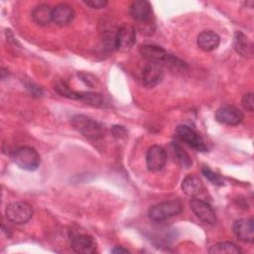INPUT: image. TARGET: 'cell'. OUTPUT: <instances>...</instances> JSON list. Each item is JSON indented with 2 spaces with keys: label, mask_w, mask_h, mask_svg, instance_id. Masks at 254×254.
Segmentation results:
<instances>
[{
  "label": "cell",
  "mask_w": 254,
  "mask_h": 254,
  "mask_svg": "<svg viewBox=\"0 0 254 254\" xmlns=\"http://www.w3.org/2000/svg\"><path fill=\"white\" fill-rule=\"evenodd\" d=\"M209 253H227V254H240L242 251L240 248L233 242L229 241H223L218 242L214 245H212L208 249Z\"/></svg>",
  "instance_id": "7402d4cb"
},
{
  "label": "cell",
  "mask_w": 254,
  "mask_h": 254,
  "mask_svg": "<svg viewBox=\"0 0 254 254\" xmlns=\"http://www.w3.org/2000/svg\"><path fill=\"white\" fill-rule=\"evenodd\" d=\"M140 54L143 58L151 63H156L161 64L162 63L168 64L171 55H169L163 48L156 45H144L140 48ZM162 65V64H161Z\"/></svg>",
  "instance_id": "4fadbf2b"
},
{
  "label": "cell",
  "mask_w": 254,
  "mask_h": 254,
  "mask_svg": "<svg viewBox=\"0 0 254 254\" xmlns=\"http://www.w3.org/2000/svg\"><path fill=\"white\" fill-rule=\"evenodd\" d=\"M233 48L242 57H252L253 45L250 39L240 31L235 32L233 38Z\"/></svg>",
  "instance_id": "e0dca14e"
},
{
  "label": "cell",
  "mask_w": 254,
  "mask_h": 254,
  "mask_svg": "<svg viewBox=\"0 0 254 254\" xmlns=\"http://www.w3.org/2000/svg\"><path fill=\"white\" fill-rule=\"evenodd\" d=\"M112 134L114 137L122 139V138H126L127 137V130L123 127V126H113L112 127Z\"/></svg>",
  "instance_id": "484cf974"
},
{
  "label": "cell",
  "mask_w": 254,
  "mask_h": 254,
  "mask_svg": "<svg viewBox=\"0 0 254 254\" xmlns=\"http://www.w3.org/2000/svg\"><path fill=\"white\" fill-rule=\"evenodd\" d=\"M196 43L200 50L204 52H210L215 50L218 47L220 43V38L213 31H209V30L202 31L197 36Z\"/></svg>",
  "instance_id": "2e32d148"
},
{
  "label": "cell",
  "mask_w": 254,
  "mask_h": 254,
  "mask_svg": "<svg viewBox=\"0 0 254 254\" xmlns=\"http://www.w3.org/2000/svg\"><path fill=\"white\" fill-rule=\"evenodd\" d=\"M129 12L131 17L141 25L150 24L153 17L152 6L148 1L145 0L133 1L130 5Z\"/></svg>",
  "instance_id": "30bf717a"
},
{
  "label": "cell",
  "mask_w": 254,
  "mask_h": 254,
  "mask_svg": "<svg viewBox=\"0 0 254 254\" xmlns=\"http://www.w3.org/2000/svg\"><path fill=\"white\" fill-rule=\"evenodd\" d=\"M164 77V70L161 64L149 62L142 69V81L146 86L153 87L159 84Z\"/></svg>",
  "instance_id": "8fae6325"
},
{
  "label": "cell",
  "mask_w": 254,
  "mask_h": 254,
  "mask_svg": "<svg viewBox=\"0 0 254 254\" xmlns=\"http://www.w3.org/2000/svg\"><path fill=\"white\" fill-rule=\"evenodd\" d=\"M77 100H80L85 104L91 105L93 107H99V108H104L108 104L105 97L102 94L98 92H91V91H78Z\"/></svg>",
  "instance_id": "ffe728a7"
},
{
  "label": "cell",
  "mask_w": 254,
  "mask_h": 254,
  "mask_svg": "<svg viewBox=\"0 0 254 254\" xmlns=\"http://www.w3.org/2000/svg\"><path fill=\"white\" fill-rule=\"evenodd\" d=\"M183 205L179 200H165L154 206H152L149 211V217L157 222L163 221L182 212Z\"/></svg>",
  "instance_id": "3957f363"
},
{
  "label": "cell",
  "mask_w": 254,
  "mask_h": 254,
  "mask_svg": "<svg viewBox=\"0 0 254 254\" xmlns=\"http://www.w3.org/2000/svg\"><path fill=\"white\" fill-rule=\"evenodd\" d=\"M215 119L221 124L235 126L243 121L244 115L237 107L233 105H223L216 110Z\"/></svg>",
  "instance_id": "ba28073f"
},
{
  "label": "cell",
  "mask_w": 254,
  "mask_h": 254,
  "mask_svg": "<svg viewBox=\"0 0 254 254\" xmlns=\"http://www.w3.org/2000/svg\"><path fill=\"white\" fill-rule=\"evenodd\" d=\"M201 173L211 184H213L215 186H223L224 185L222 178L219 175L215 174L213 171H211L207 166H203L201 168Z\"/></svg>",
  "instance_id": "cb8c5ba5"
},
{
  "label": "cell",
  "mask_w": 254,
  "mask_h": 254,
  "mask_svg": "<svg viewBox=\"0 0 254 254\" xmlns=\"http://www.w3.org/2000/svg\"><path fill=\"white\" fill-rule=\"evenodd\" d=\"M8 220L16 224L27 223L33 216V208L26 201H14L5 209Z\"/></svg>",
  "instance_id": "277c9868"
},
{
  "label": "cell",
  "mask_w": 254,
  "mask_h": 254,
  "mask_svg": "<svg viewBox=\"0 0 254 254\" xmlns=\"http://www.w3.org/2000/svg\"><path fill=\"white\" fill-rule=\"evenodd\" d=\"M13 162L21 169L26 171H34L38 169L41 158L36 149L29 146H21L12 153Z\"/></svg>",
  "instance_id": "7a4b0ae2"
},
{
  "label": "cell",
  "mask_w": 254,
  "mask_h": 254,
  "mask_svg": "<svg viewBox=\"0 0 254 254\" xmlns=\"http://www.w3.org/2000/svg\"><path fill=\"white\" fill-rule=\"evenodd\" d=\"M111 252L112 253H116V254H118V253H123V254H125V253H130V251L129 250H127L126 248H123L122 246H116V247H114L112 250H111Z\"/></svg>",
  "instance_id": "f1b7e54d"
},
{
  "label": "cell",
  "mask_w": 254,
  "mask_h": 254,
  "mask_svg": "<svg viewBox=\"0 0 254 254\" xmlns=\"http://www.w3.org/2000/svg\"><path fill=\"white\" fill-rule=\"evenodd\" d=\"M190 206L192 212L202 222L207 224H213L216 221L215 213L212 207L205 201L197 198H192L190 202Z\"/></svg>",
  "instance_id": "7c38bea8"
},
{
  "label": "cell",
  "mask_w": 254,
  "mask_h": 254,
  "mask_svg": "<svg viewBox=\"0 0 254 254\" xmlns=\"http://www.w3.org/2000/svg\"><path fill=\"white\" fill-rule=\"evenodd\" d=\"M73 17L74 11L68 4L61 3L53 8V22L59 26H65L69 24Z\"/></svg>",
  "instance_id": "9a60e30c"
},
{
  "label": "cell",
  "mask_w": 254,
  "mask_h": 254,
  "mask_svg": "<svg viewBox=\"0 0 254 254\" xmlns=\"http://www.w3.org/2000/svg\"><path fill=\"white\" fill-rule=\"evenodd\" d=\"M27 88H28V89L31 91V93L34 94V95H37V96H41V95H42V90H41V88L38 87V86H35L33 83H29V84L27 85Z\"/></svg>",
  "instance_id": "83f0119b"
},
{
  "label": "cell",
  "mask_w": 254,
  "mask_h": 254,
  "mask_svg": "<svg viewBox=\"0 0 254 254\" xmlns=\"http://www.w3.org/2000/svg\"><path fill=\"white\" fill-rule=\"evenodd\" d=\"M167 162V154L163 147L159 145H153L147 150L146 165L149 171L159 172L161 171Z\"/></svg>",
  "instance_id": "9c48e42d"
},
{
  "label": "cell",
  "mask_w": 254,
  "mask_h": 254,
  "mask_svg": "<svg viewBox=\"0 0 254 254\" xmlns=\"http://www.w3.org/2000/svg\"><path fill=\"white\" fill-rule=\"evenodd\" d=\"M233 232L238 239L244 242L252 243L254 241V222L253 218L238 219L232 226Z\"/></svg>",
  "instance_id": "5bb4252c"
},
{
  "label": "cell",
  "mask_w": 254,
  "mask_h": 254,
  "mask_svg": "<svg viewBox=\"0 0 254 254\" xmlns=\"http://www.w3.org/2000/svg\"><path fill=\"white\" fill-rule=\"evenodd\" d=\"M136 42L135 28L130 24H122L115 33V49L120 52L131 50Z\"/></svg>",
  "instance_id": "52a82bcc"
},
{
  "label": "cell",
  "mask_w": 254,
  "mask_h": 254,
  "mask_svg": "<svg viewBox=\"0 0 254 254\" xmlns=\"http://www.w3.org/2000/svg\"><path fill=\"white\" fill-rule=\"evenodd\" d=\"M54 89L62 96L69 98V99H75L77 100L78 97V91L72 90L68 83L64 79H57L54 82Z\"/></svg>",
  "instance_id": "603a6c76"
},
{
  "label": "cell",
  "mask_w": 254,
  "mask_h": 254,
  "mask_svg": "<svg viewBox=\"0 0 254 254\" xmlns=\"http://www.w3.org/2000/svg\"><path fill=\"white\" fill-rule=\"evenodd\" d=\"M84 3L93 9H101L107 5V1L105 0H89L84 1Z\"/></svg>",
  "instance_id": "4316f807"
},
{
  "label": "cell",
  "mask_w": 254,
  "mask_h": 254,
  "mask_svg": "<svg viewBox=\"0 0 254 254\" xmlns=\"http://www.w3.org/2000/svg\"><path fill=\"white\" fill-rule=\"evenodd\" d=\"M176 133L178 137L185 142L187 145H189L190 148L194 149L198 152H206L207 146L198 133H196L192 128L187 125H180L176 129Z\"/></svg>",
  "instance_id": "8992f818"
},
{
  "label": "cell",
  "mask_w": 254,
  "mask_h": 254,
  "mask_svg": "<svg viewBox=\"0 0 254 254\" xmlns=\"http://www.w3.org/2000/svg\"><path fill=\"white\" fill-rule=\"evenodd\" d=\"M69 240L70 247L76 253L92 254L97 251V243L89 234L72 231L69 235Z\"/></svg>",
  "instance_id": "5b68a950"
},
{
  "label": "cell",
  "mask_w": 254,
  "mask_h": 254,
  "mask_svg": "<svg viewBox=\"0 0 254 254\" xmlns=\"http://www.w3.org/2000/svg\"><path fill=\"white\" fill-rule=\"evenodd\" d=\"M32 19L39 26H47L53 21V8L47 4H40L32 11Z\"/></svg>",
  "instance_id": "d6986e66"
},
{
  "label": "cell",
  "mask_w": 254,
  "mask_h": 254,
  "mask_svg": "<svg viewBox=\"0 0 254 254\" xmlns=\"http://www.w3.org/2000/svg\"><path fill=\"white\" fill-rule=\"evenodd\" d=\"M171 150H172L174 158L176 159V161L178 162V164L180 166H182L183 168H186V169H189L191 166L192 162H191L190 155L180 145H178L176 143H172Z\"/></svg>",
  "instance_id": "44dd1931"
},
{
  "label": "cell",
  "mask_w": 254,
  "mask_h": 254,
  "mask_svg": "<svg viewBox=\"0 0 254 254\" xmlns=\"http://www.w3.org/2000/svg\"><path fill=\"white\" fill-rule=\"evenodd\" d=\"M70 123L78 133L87 139L98 140L104 136L103 126L86 115L76 114L71 117Z\"/></svg>",
  "instance_id": "6da1fadb"
},
{
  "label": "cell",
  "mask_w": 254,
  "mask_h": 254,
  "mask_svg": "<svg viewBox=\"0 0 254 254\" xmlns=\"http://www.w3.org/2000/svg\"><path fill=\"white\" fill-rule=\"evenodd\" d=\"M183 191L190 197H195L203 190V184L200 179L194 175L187 176L182 183Z\"/></svg>",
  "instance_id": "ac0fdd59"
},
{
  "label": "cell",
  "mask_w": 254,
  "mask_h": 254,
  "mask_svg": "<svg viewBox=\"0 0 254 254\" xmlns=\"http://www.w3.org/2000/svg\"><path fill=\"white\" fill-rule=\"evenodd\" d=\"M242 106L244 107V109H246L247 111L252 112L254 109V101H253V93L249 92L246 93L243 97H242Z\"/></svg>",
  "instance_id": "d4e9b609"
}]
</instances>
